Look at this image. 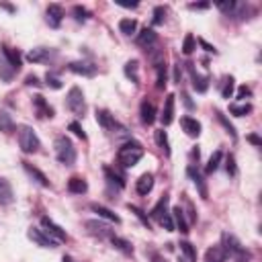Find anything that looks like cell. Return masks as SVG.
<instances>
[{
    "mask_svg": "<svg viewBox=\"0 0 262 262\" xmlns=\"http://www.w3.org/2000/svg\"><path fill=\"white\" fill-rule=\"evenodd\" d=\"M141 158H143V145L140 141H133V140L123 143L117 152V162L123 168H133Z\"/></svg>",
    "mask_w": 262,
    "mask_h": 262,
    "instance_id": "6da1fadb",
    "label": "cell"
},
{
    "mask_svg": "<svg viewBox=\"0 0 262 262\" xmlns=\"http://www.w3.org/2000/svg\"><path fill=\"white\" fill-rule=\"evenodd\" d=\"M54 148H56V158H58L60 164L72 166L76 162V148H74V143H72L70 138H66V135H58L56 141H54Z\"/></svg>",
    "mask_w": 262,
    "mask_h": 262,
    "instance_id": "7a4b0ae2",
    "label": "cell"
},
{
    "mask_svg": "<svg viewBox=\"0 0 262 262\" xmlns=\"http://www.w3.org/2000/svg\"><path fill=\"white\" fill-rule=\"evenodd\" d=\"M19 148L25 154H37L41 148V141L37 138V133L29 125H20L19 127Z\"/></svg>",
    "mask_w": 262,
    "mask_h": 262,
    "instance_id": "3957f363",
    "label": "cell"
},
{
    "mask_svg": "<svg viewBox=\"0 0 262 262\" xmlns=\"http://www.w3.org/2000/svg\"><path fill=\"white\" fill-rule=\"evenodd\" d=\"M66 107L70 113H74L76 117H84L86 113V101H84V92L78 86H72L68 97H66Z\"/></svg>",
    "mask_w": 262,
    "mask_h": 262,
    "instance_id": "277c9868",
    "label": "cell"
},
{
    "mask_svg": "<svg viewBox=\"0 0 262 262\" xmlns=\"http://www.w3.org/2000/svg\"><path fill=\"white\" fill-rule=\"evenodd\" d=\"M222 248H223V252H225L227 256H234L236 260H246V258H250V252H246L244 246L238 242V238L232 236V234H227V232L222 236Z\"/></svg>",
    "mask_w": 262,
    "mask_h": 262,
    "instance_id": "5b68a950",
    "label": "cell"
},
{
    "mask_svg": "<svg viewBox=\"0 0 262 262\" xmlns=\"http://www.w3.org/2000/svg\"><path fill=\"white\" fill-rule=\"evenodd\" d=\"M97 121L99 125L104 129V131H109V133H123L125 129L121 127V125L115 121V117L107 111V109H97Z\"/></svg>",
    "mask_w": 262,
    "mask_h": 262,
    "instance_id": "8992f818",
    "label": "cell"
},
{
    "mask_svg": "<svg viewBox=\"0 0 262 262\" xmlns=\"http://www.w3.org/2000/svg\"><path fill=\"white\" fill-rule=\"evenodd\" d=\"M27 236H29V240H33V242L41 248H58V244H60L56 238H51L47 232H43V229H39V227H31Z\"/></svg>",
    "mask_w": 262,
    "mask_h": 262,
    "instance_id": "52a82bcc",
    "label": "cell"
},
{
    "mask_svg": "<svg viewBox=\"0 0 262 262\" xmlns=\"http://www.w3.org/2000/svg\"><path fill=\"white\" fill-rule=\"evenodd\" d=\"M41 227H43V232H47L51 238H56L58 242H66L68 240V234H66V229H61L54 219H49L47 215L45 217H41Z\"/></svg>",
    "mask_w": 262,
    "mask_h": 262,
    "instance_id": "ba28073f",
    "label": "cell"
},
{
    "mask_svg": "<svg viewBox=\"0 0 262 262\" xmlns=\"http://www.w3.org/2000/svg\"><path fill=\"white\" fill-rule=\"evenodd\" d=\"M186 68H188V74H191V82H193V88L197 90V92H207V88H209V82H211V78L209 76H203V74H199V72L195 70V66L188 61L186 64Z\"/></svg>",
    "mask_w": 262,
    "mask_h": 262,
    "instance_id": "9c48e42d",
    "label": "cell"
},
{
    "mask_svg": "<svg viewBox=\"0 0 262 262\" xmlns=\"http://www.w3.org/2000/svg\"><path fill=\"white\" fill-rule=\"evenodd\" d=\"M33 107H35V111H37V117L39 119H51L56 115V111H54V107L41 97V94H35L33 97Z\"/></svg>",
    "mask_w": 262,
    "mask_h": 262,
    "instance_id": "30bf717a",
    "label": "cell"
},
{
    "mask_svg": "<svg viewBox=\"0 0 262 262\" xmlns=\"http://www.w3.org/2000/svg\"><path fill=\"white\" fill-rule=\"evenodd\" d=\"M186 174H188V178L197 184V188H199V195H201L203 199H209V191H207V184H205V178H203V174L199 172V168L195 164H191L186 168Z\"/></svg>",
    "mask_w": 262,
    "mask_h": 262,
    "instance_id": "8fae6325",
    "label": "cell"
},
{
    "mask_svg": "<svg viewBox=\"0 0 262 262\" xmlns=\"http://www.w3.org/2000/svg\"><path fill=\"white\" fill-rule=\"evenodd\" d=\"M54 56H56V51H51L47 47H35L27 54V60L33 61V64H43V61L54 60Z\"/></svg>",
    "mask_w": 262,
    "mask_h": 262,
    "instance_id": "7c38bea8",
    "label": "cell"
},
{
    "mask_svg": "<svg viewBox=\"0 0 262 262\" xmlns=\"http://www.w3.org/2000/svg\"><path fill=\"white\" fill-rule=\"evenodd\" d=\"M68 70L74 72V74H78V76H86V78H92L94 74H97V68H94L92 64H88V61H70Z\"/></svg>",
    "mask_w": 262,
    "mask_h": 262,
    "instance_id": "4fadbf2b",
    "label": "cell"
},
{
    "mask_svg": "<svg viewBox=\"0 0 262 262\" xmlns=\"http://www.w3.org/2000/svg\"><path fill=\"white\" fill-rule=\"evenodd\" d=\"M86 227H88V232H90V234L99 236V238H111V236H115V234H113V229H111L107 223H101V222H97V219H88V222H86Z\"/></svg>",
    "mask_w": 262,
    "mask_h": 262,
    "instance_id": "5bb4252c",
    "label": "cell"
},
{
    "mask_svg": "<svg viewBox=\"0 0 262 262\" xmlns=\"http://www.w3.org/2000/svg\"><path fill=\"white\" fill-rule=\"evenodd\" d=\"M45 15H47V23H49V27L58 29V27L61 25V19H64V8H61L60 4H49L47 10H45Z\"/></svg>",
    "mask_w": 262,
    "mask_h": 262,
    "instance_id": "9a60e30c",
    "label": "cell"
},
{
    "mask_svg": "<svg viewBox=\"0 0 262 262\" xmlns=\"http://www.w3.org/2000/svg\"><path fill=\"white\" fill-rule=\"evenodd\" d=\"M23 168H25V172L33 178V181L37 182V184H41V186H45V188H49L51 186V182H49V178L41 172L39 168H35L33 164H29V162H23Z\"/></svg>",
    "mask_w": 262,
    "mask_h": 262,
    "instance_id": "2e32d148",
    "label": "cell"
},
{
    "mask_svg": "<svg viewBox=\"0 0 262 262\" xmlns=\"http://www.w3.org/2000/svg\"><path fill=\"white\" fill-rule=\"evenodd\" d=\"M174 99H176L174 94H168L166 101H164V109H162V115H160V121H162L164 127L174 121Z\"/></svg>",
    "mask_w": 262,
    "mask_h": 262,
    "instance_id": "e0dca14e",
    "label": "cell"
},
{
    "mask_svg": "<svg viewBox=\"0 0 262 262\" xmlns=\"http://www.w3.org/2000/svg\"><path fill=\"white\" fill-rule=\"evenodd\" d=\"M181 125L188 138H199L201 135V123L193 117H181Z\"/></svg>",
    "mask_w": 262,
    "mask_h": 262,
    "instance_id": "ac0fdd59",
    "label": "cell"
},
{
    "mask_svg": "<svg viewBox=\"0 0 262 262\" xmlns=\"http://www.w3.org/2000/svg\"><path fill=\"white\" fill-rule=\"evenodd\" d=\"M172 222H174V229H178L181 234H188V223H186V219H184V211H182V207L178 205V207H172Z\"/></svg>",
    "mask_w": 262,
    "mask_h": 262,
    "instance_id": "d6986e66",
    "label": "cell"
},
{
    "mask_svg": "<svg viewBox=\"0 0 262 262\" xmlns=\"http://www.w3.org/2000/svg\"><path fill=\"white\" fill-rule=\"evenodd\" d=\"M90 209L94 213H97L99 217H102V219H107V222H111V223H121V217L117 215V213H113L111 209H107L104 205H99V203H92L90 205Z\"/></svg>",
    "mask_w": 262,
    "mask_h": 262,
    "instance_id": "ffe728a7",
    "label": "cell"
},
{
    "mask_svg": "<svg viewBox=\"0 0 262 262\" xmlns=\"http://www.w3.org/2000/svg\"><path fill=\"white\" fill-rule=\"evenodd\" d=\"M2 58L10 64V68H13L15 72H19L20 70V66H23V58H20V54L19 51H15V49H10V47H2Z\"/></svg>",
    "mask_w": 262,
    "mask_h": 262,
    "instance_id": "44dd1931",
    "label": "cell"
},
{
    "mask_svg": "<svg viewBox=\"0 0 262 262\" xmlns=\"http://www.w3.org/2000/svg\"><path fill=\"white\" fill-rule=\"evenodd\" d=\"M168 203H170V197H168V195H162L160 201L152 207L150 217H154V219H158V222H160V219H162L166 213H168Z\"/></svg>",
    "mask_w": 262,
    "mask_h": 262,
    "instance_id": "7402d4cb",
    "label": "cell"
},
{
    "mask_svg": "<svg viewBox=\"0 0 262 262\" xmlns=\"http://www.w3.org/2000/svg\"><path fill=\"white\" fill-rule=\"evenodd\" d=\"M15 201V193H13V186L6 178L0 176V205H10Z\"/></svg>",
    "mask_w": 262,
    "mask_h": 262,
    "instance_id": "603a6c76",
    "label": "cell"
},
{
    "mask_svg": "<svg viewBox=\"0 0 262 262\" xmlns=\"http://www.w3.org/2000/svg\"><path fill=\"white\" fill-rule=\"evenodd\" d=\"M135 41H138V45L148 47V49H150V47L156 43V41H158V33H156L154 29H148V27H145V29L141 31V33L138 35V39H135Z\"/></svg>",
    "mask_w": 262,
    "mask_h": 262,
    "instance_id": "cb8c5ba5",
    "label": "cell"
},
{
    "mask_svg": "<svg viewBox=\"0 0 262 262\" xmlns=\"http://www.w3.org/2000/svg\"><path fill=\"white\" fill-rule=\"evenodd\" d=\"M140 115H141V123L152 125L156 121V107H154V102L143 101L141 107H140Z\"/></svg>",
    "mask_w": 262,
    "mask_h": 262,
    "instance_id": "d4e9b609",
    "label": "cell"
},
{
    "mask_svg": "<svg viewBox=\"0 0 262 262\" xmlns=\"http://www.w3.org/2000/svg\"><path fill=\"white\" fill-rule=\"evenodd\" d=\"M68 191L74 195H84L88 191V182L82 176H72L68 181Z\"/></svg>",
    "mask_w": 262,
    "mask_h": 262,
    "instance_id": "484cf974",
    "label": "cell"
},
{
    "mask_svg": "<svg viewBox=\"0 0 262 262\" xmlns=\"http://www.w3.org/2000/svg\"><path fill=\"white\" fill-rule=\"evenodd\" d=\"M135 188H138V193L140 195H148L152 188H154V174L150 172H145L138 178V182H135Z\"/></svg>",
    "mask_w": 262,
    "mask_h": 262,
    "instance_id": "4316f807",
    "label": "cell"
},
{
    "mask_svg": "<svg viewBox=\"0 0 262 262\" xmlns=\"http://www.w3.org/2000/svg\"><path fill=\"white\" fill-rule=\"evenodd\" d=\"M123 72H125V76H127V80H131L133 84H140V64H138V60H129L127 64L123 66Z\"/></svg>",
    "mask_w": 262,
    "mask_h": 262,
    "instance_id": "83f0119b",
    "label": "cell"
},
{
    "mask_svg": "<svg viewBox=\"0 0 262 262\" xmlns=\"http://www.w3.org/2000/svg\"><path fill=\"white\" fill-rule=\"evenodd\" d=\"M227 260V254L223 252L222 246H211L205 252V262H225Z\"/></svg>",
    "mask_w": 262,
    "mask_h": 262,
    "instance_id": "f1b7e54d",
    "label": "cell"
},
{
    "mask_svg": "<svg viewBox=\"0 0 262 262\" xmlns=\"http://www.w3.org/2000/svg\"><path fill=\"white\" fill-rule=\"evenodd\" d=\"M102 172H104V176H107V181L111 182V184H115L121 191V188H125V176L123 174H119V172H115L113 168H109V166H104L102 168Z\"/></svg>",
    "mask_w": 262,
    "mask_h": 262,
    "instance_id": "f546056e",
    "label": "cell"
},
{
    "mask_svg": "<svg viewBox=\"0 0 262 262\" xmlns=\"http://www.w3.org/2000/svg\"><path fill=\"white\" fill-rule=\"evenodd\" d=\"M111 240V244L117 248V250H121L123 254H133V246H131V242H127V240H123V238H119V236H111L109 238Z\"/></svg>",
    "mask_w": 262,
    "mask_h": 262,
    "instance_id": "4dcf8cb0",
    "label": "cell"
},
{
    "mask_svg": "<svg viewBox=\"0 0 262 262\" xmlns=\"http://www.w3.org/2000/svg\"><path fill=\"white\" fill-rule=\"evenodd\" d=\"M17 127H15V121H13V117L6 113V111H2L0 109V131H4V133H13Z\"/></svg>",
    "mask_w": 262,
    "mask_h": 262,
    "instance_id": "1f68e13d",
    "label": "cell"
},
{
    "mask_svg": "<svg viewBox=\"0 0 262 262\" xmlns=\"http://www.w3.org/2000/svg\"><path fill=\"white\" fill-rule=\"evenodd\" d=\"M222 160H223V152H222V150L213 152V156L209 158V162H207V166H205V172H207V174H213V172L219 168V164H222Z\"/></svg>",
    "mask_w": 262,
    "mask_h": 262,
    "instance_id": "d6a6232c",
    "label": "cell"
},
{
    "mask_svg": "<svg viewBox=\"0 0 262 262\" xmlns=\"http://www.w3.org/2000/svg\"><path fill=\"white\" fill-rule=\"evenodd\" d=\"M119 31L123 35H133L138 31V20L135 19H121L119 20Z\"/></svg>",
    "mask_w": 262,
    "mask_h": 262,
    "instance_id": "836d02e7",
    "label": "cell"
},
{
    "mask_svg": "<svg viewBox=\"0 0 262 262\" xmlns=\"http://www.w3.org/2000/svg\"><path fill=\"white\" fill-rule=\"evenodd\" d=\"M156 143H158V148L166 154V156H170V143H168V135H166L164 129H158L156 131Z\"/></svg>",
    "mask_w": 262,
    "mask_h": 262,
    "instance_id": "e575fe53",
    "label": "cell"
},
{
    "mask_svg": "<svg viewBox=\"0 0 262 262\" xmlns=\"http://www.w3.org/2000/svg\"><path fill=\"white\" fill-rule=\"evenodd\" d=\"M15 74H17V72L10 68V64H8V61H6L2 56H0V78H2L4 82H10Z\"/></svg>",
    "mask_w": 262,
    "mask_h": 262,
    "instance_id": "d590c367",
    "label": "cell"
},
{
    "mask_svg": "<svg viewBox=\"0 0 262 262\" xmlns=\"http://www.w3.org/2000/svg\"><path fill=\"white\" fill-rule=\"evenodd\" d=\"M181 252L186 256V262H197V250L191 242H186V240L181 242Z\"/></svg>",
    "mask_w": 262,
    "mask_h": 262,
    "instance_id": "8d00e7d4",
    "label": "cell"
},
{
    "mask_svg": "<svg viewBox=\"0 0 262 262\" xmlns=\"http://www.w3.org/2000/svg\"><path fill=\"white\" fill-rule=\"evenodd\" d=\"M215 115H217V121L223 125V127H225V131H227L229 135H232V140H236V138H238V133H236V127H234V125L229 123V121H227V117H225V115H223L222 111H215Z\"/></svg>",
    "mask_w": 262,
    "mask_h": 262,
    "instance_id": "74e56055",
    "label": "cell"
},
{
    "mask_svg": "<svg viewBox=\"0 0 262 262\" xmlns=\"http://www.w3.org/2000/svg\"><path fill=\"white\" fill-rule=\"evenodd\" d=\"M195 49H197V39H195L193 33H188V35L184 37V41H182V54H184V56H191Z\"/></svg>",
    "mask_w": 262,
    "mask_h": 262,
    "instance_id": "f35d334b",
    "label": "cell"
},
{
    "mask_svg": "<svg viewBox=\"0 0 262 262\" xmlns=\"http://www.w3.org/2000/svg\"><path fill=\"white\" fill-rule=\"evenodd\" d=\"M229 113L236 115V117H244V115L252 113V104H229Z\"/></svg>",
    "mask_w": 262,
    "mask_h": 262,
    "instance_id": "ab89813d",
    "label": "cell"
},
{
    "mask_svg": "<svg viewBox=\"0 0 262 262\" xmlns=\"http://www.w3.org/2000/svg\"><path fill=\"white\" fill-rule=\"evenodd\" d=\"M127 207H129V211H131L135 217H138V219H140V222H141L145 227H148V229H152V225H150V217L145 215V211H143V209L135 207V205H127Z\"/></svg>",
    "mask_w": 262,
    "mask_h": 262,
    "instance_id": "60d3db41",
    "label": "cell"
},
{
    "mask_svg": "<svg viewBox=\"0 0 262 262\" xmlns=\"http://www.w3.org/2000/svg\"><path fill=\"white\" fill-rule=\"evenodd\" d=\"M215 6L222 10L223 15H227V17L232 15V17H234V15H236V8H238V2H234V0H225V2H217Z\"/></svg>",
    "mask_w": 262,
    "mask_h": 262,
    "instance_id": "b9f144b4",
    "label": "cell"
},
{
    "mask_svg": "<svg viewBox=\"0 0 262 262\" xmlns=\"http://www.w3.org/2000/svg\"><path fill=\"white\" fill-rule=\"evenodd\" d=\"M232 94H234V76H225V78H223L222 97H223V99H232Z\"/></svg>",
    "mask_w": 262,
    "mask_h": 262,
    "instance_id": "7bdbcfd3",
    "label": "cell"
},
{
    "mask_svg": "<svg viewBox=\"0 0 262 262\" xmlns=\"http://www.w3.org/2000/svg\"><path fill=\"white\" fill-rule=\"evenodd\" d=\"M72 13H74V19L78 20V23H86L88 17H90L88 10H86L84 6H80V4H76L74 8H72Z\"/></svg>",
    "mask_w": 262,
    "mask_h": 262,
    "instance_id": "ee69618b",
    "label": "cell"
},
{
    "mask_svg": "<svg viewBox=\"0 0 262 262\" xmlns=\"http://www.w3.org/2000/svg\"><path fill=\"white\" fill-rule=\"evenodd\" d=\"M164 19H166V8L164 6H156L154 8V19H152V23L158 27V25H164Z\"/></svg>",
    "mask_w": 262,
    "mask_h": 262,
    "instance_id": "f6af8a7d",
    "label": "cell"
},
{
    "mask_svg": "<svg viewBox=\"0 0 262 262\" xmlns=\"http://www.w3.org/2000/svg\"><path fill=\"white\" fill-rule=\"evenodd\" d=\"M45 84H47L49 88H54V90H60L61 86H64V84H61V80H60L58 76H54V74H49V72L45 74Z\"/></svg>",
    "mask_w": 262,
    "mask_h": 262,
    "instance_id": "bcb514c9",
    "label": "cell"
},
{
    "mask_svg": "<svg viewBox=\"0 0 262 262\" xmlns=\"http://www.w3.org/2000/svg\"><path fill=\"white\" fill-rule=\"evenodd\" d=\"M225 170L229 176H236L238 174V166H236V158H234V154H229L227 158H225Z\"/></svg>",
    "mask_w": 262,
    "mask_h": 262,
    "instance_id": "7dc6e473",
    "label": "cell"
},
{
    "mask_svg": "<svg viewBox=\"0 0 262 262\" xmlns=\"http://www.w3.org/2000/svg\"><path fill=\"white\" fill-rule=\"evenodd\" d=\"M68 129L76 135V138H80V140H86V133H84V129H82V125L78 123V121H72L70 125H68Z\"/></svg>",
    "mask_w": 262,
    "mask_h": 262,
    "instance_id": "c3c4849f",
    "label": "cell"
},
{
    "mask_svg": "<svg viewBox=\"0 0 262 262\" xmlns=\"http://www.w3.org/2000/svg\"><path fill=\"white\" fill-rule=\"evenodd\" d=\"M145 254H148V258H150L152 262H168V260H166V258L158 252V250H154V248H148V250H145Z\"/></svg>",
    "mask_w": 262,
    "mask_h": 262,
    "instance_id": "681fc988",
    "label": "cell"
},
{
    "mask_svg": "<svg viewBox=\"0 0 262 262\" xmlns=\"http://www.w3.org/2000/svg\"><path fill=\"white\" fill-rule=\"evenodd\" d=\"M160 223L164 229H168V232H174V222H172V215L170 213H166L162 219H160Z\"/></svg>",
    "mask_w": 262,
    "mask_h": 262,
    "instance_id": "f907efd6",
    "label": "cell"
},
{
    "mask_svg": "<svg viewBox=\"0 0 262 262\" xmlns=\"http://www.w3.org/2000/svg\"><path fill=\"white\" fill-rule=\"evenodd\" d=\"M250 94H252V88H250V86H240V88H238V94H236V99H238V101H246Z\"/></svg>",
    "mask_w": 262,
    "mask_h": 262,
    "instance_id": "816d5d0a",
    "label": "cell"
},
{
    "mask_svg": "<svg viewBox=\"0 0 262 262\" xmlns=\"http://www.w3.org/2000/svg\"><path fill=\"white\" fill-rule=\"evenodd\" d=\"M197 41H199V45H201V47H203V49L207 51V54H213V56L217 54V49H215V47H213L211 43H207L205 39H197Z\"/></svg>",
    "mask_w": 262,
    "mask_h": 262,
    "instance_id": "f5cc1de1",
    "label": "cell"
},
{
    "mask_svg": "<svg viewBox=\"0 0 262 262\" xmlns=\"http://www.w3.org/2000/svg\"><path fill=\"white\" fill-rule=\"evenodd\" d=\"M25 84H27V86H41V82H39V78H37L35 74H29V76L25 78Z\"/></svg>",
    "mask_w": 262,
    "mask_h": 262,
    "instance_id": "db71d44e",
    "label": "cell"
},
{
    "mask_svg": "<svg viewBox=\"0 0 262 262\" xmlns=\"http://www.w3.org/2000/svg\"><path fill=\"white\" fill-rule=\"evenodd\" d=\"M209 6H211V2H191V4H188V8H191V10H205Z\"/></svg>",
    "mask_w": 262,
    "mask_h": 262,
    "instance_id": "11a10c76",
    "label": "cell"
},
{
    "mask_svg": "<svg viewBox=\"0 0 262 262\" xmlns=\"http://www.w3.org/2000/svg\"><path fill=\"white\" fill-rule=\"evenodd\" d=\"M246 140H248L250 143H254V145H256V148H260V145H262V140L258 138V135H254V133H252V135H248V138H246Z\"/></svg>",
    "mask_w": 262,
    "mask_h": 262,
    "instance_id": "9f6ffc18",
    "label": "cell"
},
{
    "mask_svg": "<svg viewBox=\"0 0 262 262\" xmlns=\"http://www.w3.org/2000/svg\"><path fill=\"white\" fill-rule=\"evenodd\" d=\"M182 102H184V107H186V109H195V102L188 99V94H186V92H182Z\"/></svg>",
    "mask_w": 262,
    "mask_h": 262,
    "instance_id": "6f0895ef",
    "label": "cell"
},
{
    "mask_svg": "<svg viewBox=\"0 0 262 262\" xmlns=\"http://www.w3.org/2000/svg\"><path fill=\"white\" fill-rule=\"evenodd\" d=\"M181 78H182V70H181V64H176L174 66V80L181 82Z\"/></svg>",
    "mask_w": 262,
    "mask_h": 262,
    "instance_id": "680465c9",
    "label": "cell"
},
{
    "mask_svg": "<svg viewBox=\"0 0 262 262\" xmlns=\"http://www.w3.org/2000/svg\"><path fill=\"white\" fill-rule=\"evenodd\" d=\"M191 158H193V160H197V162H199V150H197V148H195V150H193V152H191Z\"/></svg>",
    "mask_w": 262,
    "mask_h": 262,
    "instance_id": "91938a15",
    "label": "cell"
},
{
    "mask_svg": "<svg viewBox=\"0 0 262 262\" xmlns=\"http://www.w3.org/2000/svg\"><path fill=\"white\" fill-rule=\"evenodd\" d=\"M61 262H78V260H74L72 256H64V258H61Z\"/></svg>",
    "mask_w": 262,
    "mask_h": 262,
    "instance_id": "94428289",
    "label": "cell"
},
{
    "mask_svg": "<svg viewBox=\"0 0 262 262\" xmlns=\"http://www.w3.org/2000/svg\"><path fill=\"white\" fill-rule=\"evenodd\" d=\"M6 10H10V13H15V6H10V4H2Z\"/></svg>",
    "mask_w": 262,
    "mask_h": 262,
    "instance_id": "6125c7cd",
    "label": "cell"
},
{
    "mask_svg": "<svg viewBox=\"0 0 262 262\" xmlns=\"http://www.w3.org/2000/svg\"><path fill=\"white\" fill-rule=\"evenodd\" d=\"M234 262H244V260H234Z\"/></svg>",
    "mask_w": 262,
    "mask_h": 262,
    "instance_id": "be15d7a7",
    "label": "cell"
}]
</instances>
